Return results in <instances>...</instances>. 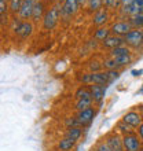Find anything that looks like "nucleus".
Masks as SVG:
<instances>
[{
  "mask_svg": "<svg viewBox=\"0 0 143 151\" xmlns=\"http://www.w3.org/2000/svg\"><path fill=\"white\" fill-rule=\"evenodd\" d=\"M61 18V4L52 6L50 10L46 11L43 17V29L44 30H52L55 28Z\"/></svg>",
  "mask_w": 143,
  "mask_h": 151,
  "instance_id": "f257e3e1",
  "label": "nucleus"
},
{
  "mask_svg": "<svg viewBox=\"0 0 143 151\" xmlns=\"http://www.w3.org/2000/svg\"><path fill=\"white\" fill-rule=\"evenodd\" d=\"M80 4L77 0H64V4L61 6V18L68 21L79 11Z\"/></svg>",
  "mask_w": 143,
  "mask_h": 151,
  "instance_id": "f03ea898",
  "label": "nucleus"
},
{
  "mask_svg": "<svg viewBox=\"0 0 143 151\" xmlns=\"http://www.w3.org/2000/svg\"><path fill=\"white\" fill-rule=\"evenodd\" d=\"M124 43L129 45L132 48H140L143 44V37H142V30L138 29H132L131 32H128L124 36Z\"/></svg>",
  "mask_w": 143,
  "mask_h": 151,
  "instance_id": "7ed1b4c3",
  "label": "nucleus"
},
{
  "mask_svg": "<svg viewBox=\"0 0 143 151\" xmlns=\"http://www.w3.org/2000/svg\"><path fill=\"white\" fill-rule=\"evenodd\" d=\"M95 114H96L95 109H94V107H88V109H85V110H81V111L77 113L76 118H77V121H79L80 127H88V125L94 121Z\"/></svg>",
  "mask_w": 143,
  "mask_h": 151,
  "instance_id": "20e7f679",
  "label": "nucleus"
},
{
  "mask_svg": "<svg viewBox=\"0 0 143 151\" xmlns=\"http://www.w3.org/2000/svg\"><path fill=\"white\" fill-rule=\"evenodd\" d=\"M123 146L124 151H139L140 150V139H138V136L131 133V135L123 136Z\"/></svg>",
  "mask_w": 143,
  "mask_h": 151,
  "instance_id": "39448f33",
  "label": "nucleus"
},
{
  "mask_svg": "<svg viewBox=\"0 0 143 151\" xmlns=\"http://www.w3.org/2000/svg\"><path fill=\"white\" fill-rule=\"evenodd\" d=\"M14 30H15V35L20 37V39L25 40V39H28V37L32 36L33 25H32V22H29V21H21Z\"/></svg>",
  "mask_w": 143,
  "mask_h": 151,
  "instance_id": "423d86ee",
  "label": "nucleus"
},
{
  "mask_svg": "<svg viewBox=\"0 0 143 151\" xmlns=\"http://www.w3.org/2000/svg\"><path fill=\"white\" fill-rule=\"evenodd\" d=\"M90 92H91V98L92 102L96 103H102L106 95V85H98V84H91L90 87Z\"/></svg>",
  "mask_w": 143,
  "mask_h": 151,
  "instance_id": "0eeeda50",
  "label": "nucleus"
},
{
  "mask_svg": "<svg viewBox=\"0 0 143 151\" xmlns=\"http://www.w3.org/2000/svg\"><path fill=\"white\" fill-rule=\"evenodd\" d=\"M105 143L109 146L111 151H124V146H123V137H120L117 133H113V135H109L106 137V142Z\"/></svg>",
  "mask_w": 143,
  "mask_h": 151,
  "instance_id": "6e6552de",
  "label": "nucleus"
},
{
  "mask_svg": "<svg viewBox=\"0 0 143 151\" xmlns=\"http://www.w3.org/2000/svg\"><path fill=\"white\" fill-rule=\"evenodd\" d=\"M131 30H132L131 25L128 24V22H124V21L113 24V26H111V29H110V32L113 33L114 36H120V37H124L128 32H131Z\"/></svg>",
  "mask_w": 143,
  "mask_h": 151,
  "instance_id": "1a4fd4ad",
  "label": "nucleus"
},
{
  "mask_svg": "<svg viewBox=\"0 0 143 151\" xmlns=\"http://www.w3.org/2000/svg\"><path fill=\"white\" fill-rule=\"evenodd\" d=\"M123 121L132 128H139V125L142 124V115L136 111H129L123 117Z\"/></svg>",
  "mask_w": 143,
  "mask_h": 151,
  "instance_id": "9d476101",
  "label": "nucleus"
},
{
  "mask_svg": "<svg viewBox=\"0 0 143 151\" xmlns=\"http://www.w3.org/2000/svg\"><path fill=\"white\" fill-rule=\"evenodd\" d=\"M33 4L35 3L29 1V0H24V3H22L20 11H18V15H20V18L22 21H26V19H30V18H32Z\"/></svg>",
  "mask_w": 143,
  "mask_h": 151,
  "instance_id": "9b49d317",
  "label": "nucleus"
},
{
  "mask_svg": "<svg viewBox=\"0 0 143 151\" xmlns=\"http://www.w3.org/2000/svg\"><path fill=\"white\" fill-rule=\"evenodd\" d=\"M124 44H125L124 43V37L114 36V35H110L107 39H105L102 41V45L106 48H110V50H113L116 47H120V45H124Z\"/></svg>",
  "mask_w": 143,
  "mask_h": 151,
  "instance_id": "f8f14e48",
  "label": "nucleus"
},
{
  "mask_svg": "<svg viewBox=\"0 0 143 151\" xmlns=\"http://www.w3.org/2000/svg\"><path fill=\"white\" fill-rule=\"evenodd\" d=\"M44 14H46V6H44L43 1L37 0L35 4H33V11H32V18L35 22H37L39 19H43Z\"/></svg>",
  "mask_w": 143,
  "mask_h": 151,
  "instance_id": "ddd939ff",
  "label": "nucleus"
},
{
  "mask_svg": "<svg viewBox=\"0 0 143 151\" xmlns=\"http://www.w3.org/2000/svg\"><path fill=\"white\" fill-rule=\"evenodd\" d=\"M123 12L127 14V15L132 17V15H136L140 12V8L134 3V0H123Z\"/></svg>",
  "mask_w": 143,
  "mask_h": 151,
  "instance_id": "4468645a",
  "label": "nucleus"
},
{
  "mask_svg": "<svg viewBox=\"0 0 143 151\" xmlns=\"http://www.w3.org/2000/svg\"><path fill=\"white\" fill-rule=\"evenodd\" d=\"M91 84H98V85H107V84H110L107 72L91 73Z\"/></svg>",
  "mask_w": 143,
  "mask_h": 151,
  "instance_id": "2eb2a0df",
  "label": "nucleus"
},
{
  "mask_svg": "<svg viewBox=\"0 0 143 151\" xmlns=\"http://www.w3.org/2000/svg\"><path fill=\"white\" fill-rule=\"evenodd\" d=\"M109 19V14H107L106 10H99V11L95 12V15L92 18V24L95 25V26H100L102 28V25H105Z\"/></svg>",
  "mask_w": 143,
  "mask_h": 151,
  "instance_id": "dca6fc26",
  "label": "nucleus"
},
{
  "mask_svg": "<svg viewBox=\"0 0 143 151\" xmlns=\"http://www.w3.org/2000/svg\"><path fill=\"white\" fill-rule=\"evenodd\" d=\"M77 142L76 140H72L69 137H62V139L58 142V150L59 151H72L76 147Z\"/></svg>",
  "mask_w": 143,
  "mask_h": 151,
  "instance_id": "f3484780",
  "label": "nucleus"
},
{
  "mask_svg": "<svg viewBox=\"0 0 143 151\" xmlns=\"http://www.w3.org/2000/svg\"><path fill=\"white\" fill-rule=\"evenodd\" d=\"M128 24L131 25L132 29H143V14L139 12V14H136V15H132L129 17V19H128Z\"/></svg>",
  "mask_w": 143,
  "mask_h": 151,
  "instance_id": "a211bd4d",
  "label": "nucleus"
},
{
  "mask_svg": "<svg viewBox=\"0 0 143 151\" xmlns=\"http://www.w3.org/2000/svg\"><path fill=\"white\" fill-rule=\"evenodd\" d=\"M83 136V129L81 127H76V128H68V131L65 132V137H69L72 140H77Z\"/></svg>",
  "mask_w": 143,
  "mask_h": 151,
  "instance_id": "6ab92c4d",
  "label": "nucleus"
},
{
  "mask_svg": "<svg viewBox=\"0 0 143 151\" xmlns=\"http://www.w3.org/2000/svg\"><path fill=\"white\" fill-rule=\"evenodd\" d=\"M74 98H76V99H88V98H91L90 88L84 87V85L79 87L77 89H76V92H74ZM91 99H92V98H91Z\"/></svg>",
  "mask_w": 143,
  "mask_h": 151,
  "instance_id": "aec40b11",
  "label": "nucleus"
},
{
  "mask_svg": "<svg viewBox=\"0 0 143 151\" xmlns=\"http://www.w3.org/2000/svg\"><path fill=\"white\" fill-rule=\"evenodd\" d=\"M92 106V99L91 98H88V99H77L74 104V109L77 111H81V110H85V109L91 107Z\"/></svg>",
  "mask_w": 143,
  "mask_h": 151,
  "instance_id": "412c9836",
  "label": "nucleus"
},
{
  "mask_svg": "<svg viewBox=\"0 0 143 151\" xmlns=\"http://www.w3.org/2000/svg\"><path fill=\"white\" fill-rule=\"evenodd\" d=\"M116 63H117V66L120 68H124V66H127V65H129L132 62V56L131 54H127V55H121V56H116L114 58Z\"/></svg>",
  "mask_w": 143,
  "mask_h": 151,
  "instance_id": "4be33fe9",
  "label": "nucleus"
},
{
  "mask_svg": "<svg viewBox=\"0 0 143 151\" xmlns=\"http://www.w3.org/2000/svg\"><path fill=\"white\" fill-rule=\"evenodd\" d=\"M109 36H110V29H107V28H99L95 32V35H94V39L98 40V41H103V40L107 39Z\"/></svg>",
  "mask_w": 143,
  "mask_h": 151,
  "instance_id": "5701e85b",
  "label": "nucleus"
},
{
  "mask_svg": "<svg viewBox=\"0 0 143 151\" xmlns=\"http://www.w3.org/2000/svg\"><path fill=\"white\" fill-rule=\"evenodd\" d=\"M117 131L120 132V133H123L124 136L125 135H131V133H134V128L129 127L128 124H125L124 121H120L118 124H117Z\"/></svg>",
  "mask_w": 143,
  "mask_h": 151,
  "instance_id": "b1692460",
  "label": "nucleus"
},
{
  "mask_svg": "<svg viewBox=\"0 0 143 151\" xmlns=\"http://www.w3.org/2000/svg\"><path fill=\"white\" fill-rule=\"evenodd\" d=\"M127 54H129V48L125 47V45H120V47H116V48H113V50H110L111 58L121 56V55H127Z\"/></svg>",
  "mask_w": 143,
  "mask_h": 151,
  "instance_id": "393cba45",
  "label": "nucleus"
},
{
  "mask_svg": "<svg viewBox=\"0 0 143 151\" xmlns=\"http://www.w3.org/2000/svg\"><path fill=\"white\" fill-rule=\"evenodd\" d=\"M88 8H90V11H99L100 8H102V6H103V3H102V0H88Z\"/></svg>",
  "mask_w": 143,
  "mask_h": 151,
  "instance_id": "a878e982",
  "label": "nucleus"
},
{
  "mask_svg": "<svg viewBox=\"0 0 143 151\" xmlns=\"http://www.w3.org/2000/svg\"><path fill=\"white\" fill-rule=\"evenodd\" d=\"M22 3H24V0H10V6H8L10 11H11L12 14H18Z\"/></svg>",
  "mask_w": 143,
  "mask_h": 151,
  "instance_id": "bb28decb",
  "label": "nucleus"
},
{
  "mask_svg": "<svg viewBox=\"0 0 143 151\" xmlns=\"http://www.w3.org/2000/svg\"><path fill=\"white\" fill-rule=\"evenodd\" d=\"M102 68H105L106 70H118V66L116 63L114 58H110V59H106L102 63Z\"/></svg>",
  "mask_w": 143,
  "mask_h": 151,
  "instance_id": "cd10ccee",
  "label": "nucleus"
},
{
  "mask_svg": "<svg viewBox=\"0 0 143 151\" xmlns=\"http://www.w3.org/2000/svg\"><path fill=\"white\" fill-rule=\"evenodd\" d=\"M65 125L68 128H76V127H80L79 121H77V118L76 117H69V118L65 119Z\"/></svg>",
  "mask_w": 143,
  "mask_h": 151,
  "instance_id": "c85d7f7f",
  "label": "nucleus"
},
{
  "mask_svg": "<svg viewBox=\"0 0 143 151\" xmlns=\"http://www.w3.org/2000/svg\"><path fill=\"white\" fill-rule=\"evenodd\" d=\"M7 0H0V18H3L4 15L7 17Z\"/></svg>",
  "mask_w": 143,
  "mask_h": 151,
  "instance_id": "c756f323",
  "label": "nucleus"
},
{
  "mask_svg": "<svg viewBox=\"0 0 143 151\" xmlns=\"http://www.w3.org/2000/svg\"><path fill=\"white\" fill-rule=\"evenodd\" d=\"M80 83H83V85H87V84H91V73H84L83 76L79 77Z\"/></svg>",
  "mask_w": 143,
  "mask_h": 151,
  "instance_id": "7c9ffc66",
  "label": "nucleus"
},
{
  "mask_svg": "<svg viewBox=\"0 0 143 151\" xmlns=\"http://www.w3.org/2000/svg\"><path fill=\"white\" fill-rule=\"evenodd\" d=\"M100 69H102V63L96 62V60H94V62H91V63H90V70H91V73L100 72Z\"/></svg>",
  "mask_w": 143,
  "mask_h": 151,
  "instance_id": "2f4dec72",
  "label": "nucleus"
},
{
  "mask_svg": "<svg viewBox=\"0 0 143 151\" xmlns=\"http://www.w3.org/2000/svg\"><path fill=\"white\" fill-rule=\"evenodd\" d=\"M107 74H109V81H110V84L114 81V80H117L120 77V72L118 70H106Z\"/></svg>",
  "mask_w": 143,
  "mask_h": 151,
  "instance_id": "473e14b6",
  "label": "nucleus"
},
{
  "mask_svg": "<svg viewBox=\"0 0 143 151\" xmlns=\"http://www.w3.org/2000/svg\"><path fill=\"white\" fill-rule=\"evenodd\" d=\"M95 151H111V150L109 148V146H107V144L103 142V143H99L98 146H96Z\"/></svg>",
  "mask_w": 143,
  "mask_h": 151,
  "instance_id": "72a5a7b5",
  "label": "nucleus"
},
{
  "mask_svg": "<svg viewBox=\"0 0 143 151\" xmlns=\"http://www.w3.org/2000/svg\"><path fill=\"white\" fill-rule=\"evenodd\" d=\"M102 3H103L105 7L111 8V7H114L116 6V0H102Z\"/></svg>",
  "mask_w": 143,
  "mask_h": 151,
  "instance_id": "f704fd0d",
  "label": "nucleus"
},
{
  "mask_svg": "<svg viewBox=\"0 0 143 151\" xmlns=\"http://www.w3.org/2000/svg\"><path fill=\"white\" fill-rule=\"evenodd\" d=\"M139 136H140V140L143 142V121H142V124L139 125Z\"/></svg>",
  "mask_w": 143,
  "mask_h": 151,
  "instance_id": "c9c22d12",
  "label": "nucleus"
},
{
  "mask_svg": "<svg viewBox=\"0 0 143 151\" xmlns=\"http://www.w3.org/2000/svg\"><path fill=\"white\" fill-rule=\"evenodd\" d=\"M132 76H134V77H138V76H140L143 73V70H132Z\"/></svg>",
  "mask_w": 143,
  "mask_h": 151,
  "instance_id": "e433bc0d",
  "label": "nucleus"
},
{
  "mask_svg": "<svg viewBox=\"0 0 143 151\" xmlns=\"http://www.w3.org/2000/svg\"><path fill=\"white\" fill-rule=\"evenodd\" d=\"M134 3H135L139 8H142V7H143V0H134Z\"/></svg>",
  "mask_w": 143,
  "mask_h": 151,
  "instance_id": "4c0bfd02",
  "label": "nucleus"
},
{
  "mask_svg": "<svg viewBox=\"0 0 143 151\" xmlns=\"http://www.w3.org/2000/svg\"><path fill=\"white\" fill-rule=\"evenodd\" d=\"M77 1H79V4H80V6H84V4L87 3L88 0H77Z\"/></svg>",
  "mask_w": 143,
  "mask_h": 151,
  "instance_id": "58836bf2",
  "label": "nucleus"
},
{
  "mask_svg": "<svg viewBox=\"0 0 143 151\" xmlns=\"http://www.w3.org/2000/svg\"><path fill=\"white\" fill-rule=\"evenodd\" d=\"M29 1H32V3H36V1H37V0H29Z\"/></svg>",
  "mask_w": 143,
  "mask_h": 151,
  "instance_id": "ea45409f",
  "label": "nucleus"
},
{
  "mask_svg": "<svg viewBox=\"0 0 143 151\" xmlns=\"http://www.w3.org/2000/svg\"><path fill=\"white\" fill-rule=\"evenodd\" d=\"M140 12H142V14H143V7H142V8H140Z\"/></svg>",
  "mask_w": 143,
  "mask_h": 151,
  "instance_id": "a19ab883",
  "label": "nucleus"
},
{
  "mask_svg": "<svg viewBox=\"0 0 143 151\" xmlns=\"http://www.w3.org/2000/svg\"><path fill=\"white\" fill-rule=\"evenodd\" d=\"M139 151H143V147H140V150Z\"/></svg>",
  "mask_w": 143,
  "mask_h": 151,
  "instance_id": "79ce46f5",
  "label": "nucleus"
},
{
  "mask_svg": "<svg viewBox=\"0 0 143 151\" xmlns=\"http://www.w3.org/2000/svg\"><path fill=\"white\" fill-rule=\"evenodd\" d=\"M142 37H143V29H142Z\"/></svg>",
  "mask_w": 143,
  "mask_h": 151,
  "instance_id": "37998d69",
  "label": "nucleus"
},
{
  "mask_svg": "<svg viewBox=\"0 0 143 151\" xmlns=\"http://www.w3.org/2000/svg\"><path fill=\"white\" fill-rule=\"evenodd\" d=\"M142 91H143V88H142Z\"/></svg>",
  "mask_w": 143,
  "mask_h": 151,
  "instance_id": "c03bdc74",
  "label": "nucleus"
},
{
  "mask_svg": "<svg viewBox=\"0 0 143 151\" xmlns=\"http://www.w3.org/2000/svg\"><path fill=\"white\" fill-rule=\"evenodd\" d=\"M62 1H64V0H62Z\"/></svg>",
  "mask_w": 143,
  "mask_h": 151,
  "instance_id": "a18cd8bd",
  "label": "nucleus"
}]
</instances>
